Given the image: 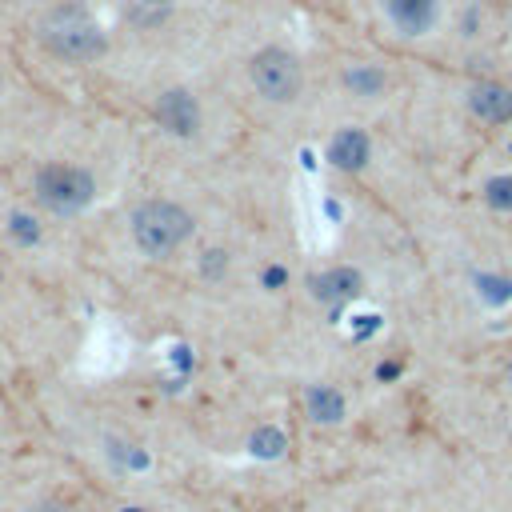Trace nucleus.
<instances>
[{"mask_svg":"<svg viewBox=\"0 0 512 512\" xmlns=\"http://www.w3.org/2000/svg\"><path fill=\"white\" fill-rule=\"evenodd\" d=\"M488 204L512 212V176H496V180L488 184Z\"/></svg>","mask_w":512,"mask_h":512,"instance_id":"14","label":"nucleus"},{"mask_svg":"<svg viewBox=\"0 0 512 512\" xmlns=\"http://www.w3.org/2000/svg\"><path fill=\"white\" fill-rule=\"evenodd\" d=\"M92 196H96V180H92V172L80 168V164L56 160V164H44V168L36 172V200H40L48 212H56V216L84 212V208L92 204Z\"/></svg>","mask_w":512,"mask_h":512,"instance_id":"3","label":"nucleus"},{"mask_svg":"<svg viewBox=\"0 0 512 512\" xmlns=\"http://www.w3.org/2000/svg\"><path fill=\"white\" fill-rule=\"evenodd\" d=\"M248 76H252V88L272 100V104H288L300 96L304 88V68L296 60V52L272 44V48H260L252 60H248Z\"/></svg>","mask_w":512,"mask_h":512,"instance_id":"4","label":"nucleus"},{"mask_svg":"<svg viewBox=\"0 0 512 512\" xmlns=\"http://www.w3.org/2000/svg\"><path fill=\"white\" fill-rule=\"evenodd\" d=\"M40 44L60 60H96L108 48L104 28L80 4H56L40 16Z\"/></svg>","mask_w":512,"mask_h":512,"instance_id":"1","label":"nucleus"},{"mask_svg":"<svg viewBox=\"0 0 512 512\" xmlns=\"http://www.w3.org/2000/svg\"><path fill=\"white\" fill-rule=\"evenodd\" d=\"M152 116H156V124H160L164 132H172V136H192V132L200 128V104H196V96L184 92V88L160 92Z\"/></svg>","mask_w":512,"mask_h":512,"instance_id":"5","label":"nucleus"},{"mask_svg":"<svg viewBox=\"0 0 512 512\" xmlns=\"http://www.w3.org/2000/svg\"><path fill=\"white\" fill-rule=\"evenodd\" d=\"M468 108H472L480 120H488V124H504V120H512V88H504V84H496V80L472 84Z\"/></svg>","mask_w":512,"mask_h":512,"instance_id":"8","label":"nucleus"},{"mask_svg":"<svg viewBox=\"0 0 512 512\" xmlns=\"http://www.w3.org/2000/svg\"><path fill=\"white\" fill-rule=\"evenodd\" d=\"M312 292L320 296V300H352L356 292H360V272L356 268H328V272H320V276H312Z\"/></svg>","mask_w":512,"mask_h":512,"instance_id":"9","label":"nucleus"},{"mask_svg":"<svg viewBox=\"0 0 512 512\" xmlns=\"http://www.w3.org/2000/svg\"><path fill=\"white\" fill-rule=\"evenodd\" d=\"M368 152H372V140H368V132H360V128H340V132L328 140V160H332L336 168H344V172H360V168L368 164Z\"/></svg>","mask_w":512,"mask_h":512,"instance_id":"7","label":"nucleus"},{"mask_svg":"<svg viewBox=\"0 0 512 512\" xmlns=\"http://www.w3.org/2000/svg\"><path fill=\"white\" fill-rule=\"evenodd\" d=\"M12 240H20V244H36L40 240V224L32 220V216H12Z\"/></svg>","mask_w":512,"mask_h":512,"instance_id":"15","label":"nucleus"},{"mask_svg":"<svg viewBox=\"0 0 512 512\" xmlns=\"http://www.w3.org/2000/svg\"><path fill=\"white\" fill-rule=\"evenodd\" d=\"M188 236H192V216L172 200H144L132 212V240L144 256H172Z\"/></svg>","mask_w":512,"mask_h":512,"instance_id":"2","label":"nucleus"},{"mask_svg":"<svg viewBox=\"0 0 512 512\" xmlns=\"http://www.w3.org/2000/svg\"><path fill=\"white\" fill-rule=\"evenodd\" d=\"M248 444H252V452H256V456L272 460V456H280V452H284V432H280V428H256Z\"/></svg>","mask_w":512,"mask_h":512,"instance_id":"13","label":"nucleus"},{"mask_svg":"<svg viewBox=\"0 0 512 512\" xmlns=\"http://www.w3.org/2000/svg\"><path fill=\"white\" fill-rule=\"evenodd\" d=\"M380 4L404 36H424L440 16V0H380Z\"/></svg>","mask_w":512,"mask_h":512,"instance_id":"6","label":"nucleus"},{"mask_svg":"<svg viewBox=\"0 0 512 512\" xmlns=\"http://www.w3.org/2000/svg\"><path fill=\"white\" fill-rule=\"evenodd\" d=\"M124 4H128V20L140 28H156L172 12V0H124Z\"/></svg>","mask_w":512,"mask_h":512,"instance_id":"12","label":"nucleus"},{"mask_svg":"<svg viewBox=\"0 0 512 512\" xmlns=\"http://www.w3.org/2000/svg\"><path fill=\"white\" fill-rule=\"evenodd\" d=\"M304 404H308V416L316 424H336L344 416V396L336 388H328V384H312L304 392Z\"/></svg>","mask_w":512,"mask_h":512,"instance_id":"10","label":"nucleus"},{"mask_svg":"<svg viewBox=\"0 0 512 512\" xmlns=\"http://www.w3.org/2000/svg\"><path fill=\"white\" fill-rule=\"evenodd\" d=\"M344 84L356 92V96H380L384 92V72L372 68V64H352L344 72Z\"/></svg>","mask_w":512,"mask_h":512,"instance_id":"11","label":"nucleus"}]
</instances>
